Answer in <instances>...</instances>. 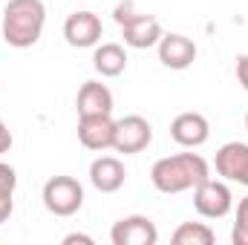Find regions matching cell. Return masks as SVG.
Segmentation results:
<instances>
[{"label":"cell","instance_id":"4","mask_svg":"<svg viewBox=\"0 0 248 245\" xmlns=\"http://www.w3.org/2000/svg\"><path fill=\"white\" fill-rule=\"evenodd\" d=\"M44 205L55 216H72L84 205V187L72 176H52L44 184Z\"/></svg>","mask_w":248,"mask_h":245},{"label":"cell","instance_id":"11","mask_svg":"<svg viewBox=\"0 0 248 245\" xmlns=\"http://www.w3.org/2000/svg\"><path fill=\"white\" fill-rule=\"evenodd\" d=\"M170 136L182 147H199V144L208 141L211 127H208V119L199 116V113H179L170 124Z\"/></svg>","mask_w":248,"mask_h":245},{"label":"cell","instance_id":"20","mask_svg":"<svg viewBox=\"0 0 248 245\" xmlns=\"http://www.w3.org/2000/svg\"><path fill=\"white\" fill-rule=\"evenodd\" d=\"M237 78H240V84L248 90V55L237 61Z\"/></svg>","mask_w":248,"mask_h":245},{"label":"cell","instance_id":"21","mask_svg":"<svg viewBox=\"0 0 248 245\" xmlns=\"http://www.w3.org/2000/svg\"><path fill=\"white\" fill-rule=\"evenodd\" d=\"M72 243L93 245V237H87V234H69V237H63V245H72Z\"/></svg>","mask_w":248,"mask_h":245},{"label":"cell","instance_id":"10","mask_svg":"<svg viewBox=\"0 0 248 245\" xmlns=\"http://www.w3.org/2000/svg\"><path fill=\"white\" fill-rule=\"evenodd\" d=\"M217 173L225 176L228 182L248 184V144L243 141H228L217 150Z\"/></svg>","mask_w":248,"mask_h":245},{"label":"cell","instance_id":"5","mask_svg":"<svg viewBox=\"0 0 248 245\" xmlns=\"http://www.w3.org/2000/svg\"><path fill=\"white\" fill-rule=\"evenodd\" d=\"M150 141H153V127H150L147 119H141V116H127L122 122H116L113 147H116L119 153H124V156L141 153Z\"/></svg>","mask_w":248,"mask_h":245},{"label":"cell","instance_id":"6","mask_svg":"<svg viewBox=\"0 0 248 245\" xmlns=\"http://www.w3.org/2000/svg\"><path fill=\"white\" fill-rule=\"evenodd\" d=\"M104 35V26H101V17L93 15V12H75L66 17L63 23V38L69 46H78V49H87V46H95Z\"/></svg>","mask_w":248,"mask_h":245},{"label":"cell","instance_id":"9","mask_svg":"<svg viewBox=\"0 0 248 245\" xmlns=\"http://www.w3.org/2000/svg\"><path fill=\"white\" fill-rule=\"evenodd\" d=\"M113 245H156L159 231L147 216H124L110 231Z\"/></svg>","mask_w":248,"mask_h":245},{"label":"cell","instance_id":"15","mask_svg":"<svg viewBox=\"0 0 248 245\" xmlns=\"http://www.w3.org/2000/svg\"><path fill=\"white\" fill-rule=\"evenodd\" d=\"M93 66L104 78L122 75L124 69H127V52H124V46H119V44H101L95 49V55H93Z\"/></svg>","mask_w":248,"mask_h":245},{"label":"cell","instance_id":"22","mask_svg":"<svg viewBox=\"0 0 248 245\" xmlns=\"http://www.w3.org/2000/svg\"><path fill=\"white\" fill-rule=\"evenodd\" d=\"M246 130H248V113H246Z\"/></svg>","mask_w":248,"mask_h":245},{"label":"cell","instance_id":"16","mask_svg":"<svg viewBox=\"0 0 248 245\" xmlns=\"http://www.w3.org/2000/svg\"><path fill=\"white\" fill-rule=\"evenodd\" d=\"M173 243L176 245H211L214 243V231L202 222H185L173 231Z\"/></svg>","mask_w":248,"mask_h":245},{"label":"cell","instance_id":"18","mask_svg":"<svg viewBox=\"0 0 248 245\" xmlns=\"http://www.w3.org/2000/svg\"><path fill=\"white\" fill-rule=\"evenodd\" d=\"M231 240H234V245H248V196L237 208V222H234Z\"/></svg>","mask_w":248,"mask_h":245},{"label":"cell","instance_id":"1","mask_svg":"<svg viewBox=\"0 0 248 245\" xmlns=\"http://www.w3.org/2000/svg\"><path fill=\"white\" fill-rule=\"evenodd\" d=\"M208 176V162L199 153H179V156H168L159 159L150 170V182L162 193H182L196 184H202Z\"/></svg>","mask_w":248,"mask_h":245},{"label":"cell","instance_id":"7","mask_svg":"<svg viewBox=\"0 0 248 245\" xmlns=\"http://www.w3.org/2000/svg\"><path fill=\"white\" fill-rule=\"evenodd\" d=\"M193 208L208 216V219H219L231 211V190L222 182H214V179H205L202 184H196V193H193Z\"/></svg>","mask_w":248,"mask_h":245},{"label":"cell","instance_id":"3","mask_svg":"<svg viewBox=\"0 0 248 245\" xmlns=\"http://www.w3.org/2000/svg\"><path fill=\"white\" fill-rule=\"evenodd\" d=\"M116 23L122 26V32H124V44L133 46V49H147V46L162 41L159 20L150 17V15H136L130 0H124V3L116 6Z\"/></svg>","mask_w":248,"mask_h":245},{"label":"cell","instance_id":"13","mask_svg":"<svg viewBox=\"0 0 248 245\" xmlns=\"http://www.w3.org/2000/svg\"><path fill=\"white\" fill-rule=\"evenodd\" d=\"M124 165L116 159V156H101L90 165V182L95 190L101 193H116L124 184Z\"/></svg>","mask_w":248,"mask_h":245},{"label":"cell","instance_id":"17","mask_svg":"<svg viewBox=\"0 0 248 245\" xmlns=\"http://www.w3.org/2000/svg\"><path fill=\"white\" fill-rule=\"evenodd\" d=\"M15 184H17V176L9 165L0 162V222H6L15 211Z\"/></svg>","mask_w":248,"mask_h":245},{"label":"cell","instance_id":"12","mask_svg":"<svg viewBox=\"0 0 248 245\" xmlns=\"http://www.w3.org/2000/svg\"><path fill=\"white\" fill-rule=\"evenodd\" d=\"M159 61L168 69H187L196 61V44L185 35H162L159 41Z\"/></svg>","mask_w":248,"mask_h":245},{"label":"cell","instance_id":"19","mask_svg":"<svg viewBox=\"0 0 248 245\" xmlns=\"http://www.w3.org/2000/svg\"><path fill=\"white\" fill-rule=\"evenodd\" d=\"M9 147H12V133H9V127L3 124V119H0V156L9 153Z\"/></svg>","mask_w":248,"mask_h":245},{"label":"cell","instance_id":"2","mask_svg":"<svg viewBox=\"0 0 248 245\" xmlns=\"http://www.w3.org/2000/svg\"><path fill=\"white\" fill-rule=\"evenodd\" d=\"M46 23V9L41 0H9L3 9V38L9 46L26 49L38 44Z\"/></svg>","mask_w":248,"mask_h":245},{"label":"cell","instance_id":"14","mask_svg":"<svg viewBox=\"0 0 248 245\" xmlns=\"http://www.w3.org/2000/svg\"><path fill=\"white\" fill-rule=\"evenodd\" d=\"M75 107H78V116H101V113H113V92H110L104 84H98V81H87V84L78 90Z\"/></svg>","mask_w":248,"mask_h":245},{"label":"cell","instance_id":"8","mask_svg":"<svg viewBox=\"0 0 248 245\" xmlns=\"http://www.w3.org/2000/svg\"><path fill=\"white\" fill-rule=\"evenodd\" d=\"M113 138H116V122L110 119V113L78 119V141L87 150H107L113 147Z\"/></svg>","mask_w":248,"mask_h":245}]
</instances>
